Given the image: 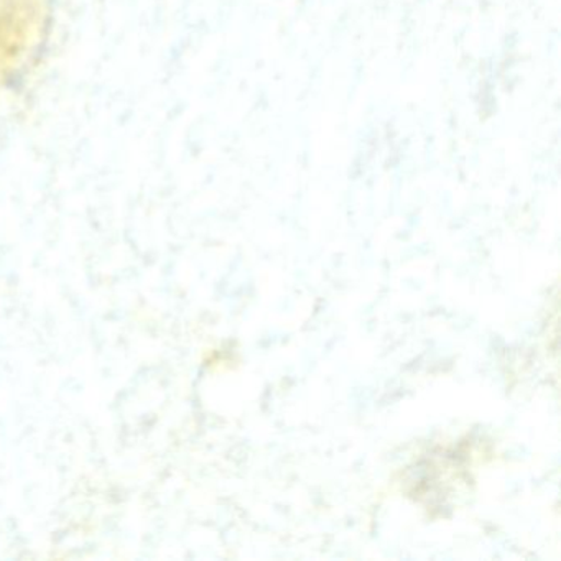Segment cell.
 <instances>
[{
	"label": "cell",
	"instance_id": "obj_1",
	"mask_svg": "<svg viewBox=\"0 0 561 561\" xmlns=\"http://www.w3.org/2000/svg\"><path fill=\"white\" fill-rule=\"evenodd\" d=\"M37 18L34 0H0V75L18 64L31 44Z\"/></svg>",
	"mask_w": 561,
	"mask_h": 561
}]
</instances>
